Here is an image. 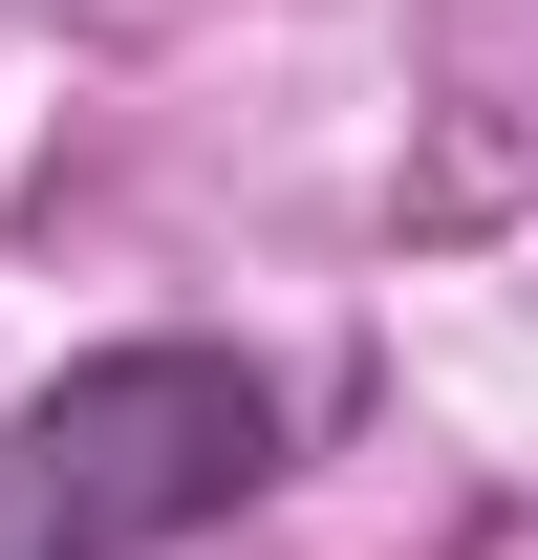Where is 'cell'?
Instances as JSON below:
<instances>
[{
  "instance_id": "6da1fadb",
  "label": "cell",
  "mask_w": 538,
  "mask_h": 560,
  "mask_svg": "<svg viewBox=\"0 0 538 560\" xmlns=\"http://www.w3.org/2000/svg\"><path fill=\"white\" fill-rule=\"evenodd\" d=\"M280 495V388L237 346H86L0 410V560H173Z\"/></svg>"
}]
</instances>
